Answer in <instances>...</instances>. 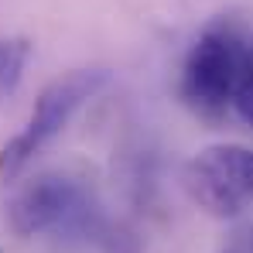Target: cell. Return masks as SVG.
I'll list each match as a JSON object with an SVG mask.
<instances>
[{"label":"cell","instance_id":"obj_1","mask_svg":"<svg viewBox=\"0 0 253 253\" xmlns=\"http://www.w3.org/2000/svg\"><path fill=\"white\" fill-rule=\"evenodd\" d=\"M7 226L17 236H35L48 229L65 236H85L96 240L106 253H120L117 236L92 202L89 188L65 174H38L24 181L7 202Z\"/></svg>","mask_w":253,"mask_h":253},{"label":"cell","instance_id":"obj_2","mask_svg":"<svg viewBox=\"0 0 253 253\" xmlns=\"http://www.w3.org/2000/svg\"><path fill=\"white\" fill-rule=\"evenodd\" d=\"M243 42H247V35L226 21L209 24L195 38L185 58V69H181V99L199 117H219L229 106Z\"/></svg>","mask_w":253,"mask_h":253},{"label":"cell","instance_id":"obj_3","mask_svg":"<svg viewBox=\"0 0 253 253\" xmlns=\"http://www.w3.org/2000/svg\"><path fill=\"white\" fill-rule=\"evenodd\" d=\"M185 188L209 215L236 219L253 202V151L240 144L199 151L185 165Z\"/></svg>","mask_w":253,"mask_h":253},{"label":"cell","instance_id":"obj_4","mask_svg":"<svg viewBox=\"0 0 253 253\" xmlns=\"http://www.w3.org/2000/svg\"><path fill=\"white\" fill-rule=\"evenodd\" d=\"M106 83H110L106 69H76V72H65L55 83H48L35 99L28 126L21 130L24 140L35 151H42L55 133H62V126L76 117V110L85 106Z\"/></svg>","mask_w":253,"mask_h":253},{"label":"cell","instance_id":"obj_5","mask_svg":"<svg viewBox=\"0 0 253 253\" xmlns=\"http://www.w3.org/2000/svg\"><path fill=\"white\" fill-rule=\"evenodd\" d=\"M28 62H31V42L28 38H0V99L17 92Z\"/></svg>","mask_w":253,"mask_h":253},{"label":"cell","instance_id":"obj_6","mask_svg":"<svg viewBox=\"0 0 253 253\" xmlns=\"http://www.w3.org/2000/svg\"><path fill=\"white\" fill-rule=\"evenodd\" d=\"M229 106L253 126V42H243L240 62H236V79H233V92H229Z\"/></svg>","mask_w":253,"mask_h":253},{"label":"cell","instance_id":"obj_7","mask_svg":"<svg viewBox=\"0 0 253 253\" xmlns=\"http://www.w3.org/2000/svg\"><path fill=\"white\" fill-rule=\"evenodd\" d=\"M35 154H38V151L24 140V133L10 137V140L0 147V181H14L21 171L28 168V161H31Z\"/></svg>","mask_w":253,"mask_h":253},{"label":"cell","instance_id":"obj_8","mask_svg":"<svg viewBox=\"0 0 253 253\" xmlns=\"http://www.w3.org/2000/svg\"><path fill=\"white\" fill-rule=\"evenodd\" d=\"M250 247H253V229H250Z\"/></svg>","mask_w":253,"mask_h":253}]
</instances>
